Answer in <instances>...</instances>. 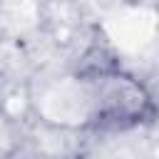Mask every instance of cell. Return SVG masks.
I'll use <instances>...</instances> for the list:
<instances>
[{
  "instance_id": "1",
  "label": "cell",
  "mask_w": 159,
  "mask_h": 159,
  "mask_svg": "<svg viewBox=\"0 0 159 159\" xmlns=\"http://www.w3.org/2000/svg\"><path fill=\"white\" fill-rule=\"evenodd\" d=\"M89 77L99 82L97 114H94V122L99 127L124 129L142 122H152L157 117V107L147 94V89L137 80L117 72V67L94 72Z\"/></svg>"
}]
</instances>
